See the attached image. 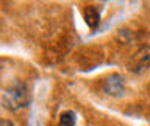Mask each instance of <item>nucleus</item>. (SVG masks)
<instances>
[{
	"mask_svg": "<svg viewBox=\"0 0 150 126\" xmlns=\"http://www.w3.org/2000/svg\"><path fill=\"white\" fill-rule=\"evenodd\" d=\"M2 104L9 112H19L28 106V89L23 83L17 81L8 89H5L2 95Z\"/></svg>",
	"mask_w": 150,
	"mask_h": 126,
	"instance_id": "nucleus-1",
	"label": "nucleus"
},
{
	"mask_svg": "<svg viewBox=\"0 0 150 126\" xmlns=\"http://www.w3.org/2000/svg\"><path fill=\"white\" fill-rule=\"evenodd\" d=\"M150 69V47L144 45L128 61V70L134 75H141Z\"/></svg>",
	"mask_w": 150,
	"mask_h": 126,
	"instance_id": "nucleus-2",
	"label": "nucleus"
},
{
	"mask_svg": "<svg viewBox=\"0 0 150 126\" xmlns=\"http://www.w3.org/2000/svg\"><path fill=\"white\" fill-rule=\"evenodd\" d=\"M103 90L110 97H122L125 92V79L119 73H112L103 79Z\"/></svg>",
	"mask_w": 150,
	"mask_h": 126,
	"instance_id": "nucleus-3",
	"label": "nucleus"
},
{
	"mask_svg": "<svg viewBox=\"0 0 150 126\" xmlns=\"http://www.w3.org/2000/svg\"><path fill=\"white\" fill-rule=\"evenodd\" d=\"M84 20H86L88 27H91L94 30V28H97L98 22H100V14L94 6H86L84 8Z\"/></svg>",
	"mask_w": 150,
	"mask_h": 126,
	"instance_id": "nucleus-4",
	"label": "nucleus"
},
{
	"mask_svg": "<svg viewBox=\"0 0 150 126\" xmlns=\"http://www.w3.org/2000/svg\"><path fill=\"white\" fill-rule=\"evenodd\" d=\"M75 121H77V114L74 111H66L59 115L61 126H75Z\"/></svg>",
	"mask_w": 150,
	"mask_h": 126,
	"instance_id": "nucleus-5",
	"label": "nucleus"
}]
</instances>
